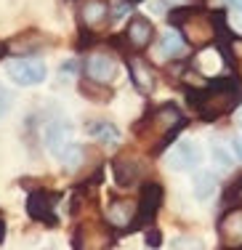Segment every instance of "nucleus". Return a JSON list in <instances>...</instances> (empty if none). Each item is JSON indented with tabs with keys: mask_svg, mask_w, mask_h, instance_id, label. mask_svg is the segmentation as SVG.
Segmentation results:
<instances>
[{
	"mask_svg": "<svg viewBox=\"0 0 242 250\" xmlns=\"http://www.w3.org/2000/svg\"><path fill=\"white\" fill-rule=\"evenodd\" d=\"M160 53H162V56H170V59L181 56V53H184V40H181L179 35H173V32L162 35V40H160Z\"/></svg>",
	"mask_w": 242,
	"mask_h": 250,
	"instance_id": "obj_18",
	"label": "nucleus"
},
{
	"mask_svg": "<svg viewBox=\"0 0 242 250\" xmlns=\"http://www.w3.org/2000/svg\"><path fill=\"white\" fill-rule=\"evenodd\" d=\"M202 163V149L197 141H179L168 154V165L173 170H194Z\"/></svg>",
	"mask_w": 242,
	"mask_h": 250,
	"instance_id": "obj_10",
	"label": "nucleus"
},
{
	"mask_svg": "<svg viewBox=\"0 0 242 250\" xmlns=\"http://www.w3.org/2000/svg\"><path fill=\"white\" fill-rule=\"evenodd\" d=\"M3 53H5V45H3V43H0V59H3Z\"/></svg>",
	"mask_w": 242,
	"mask_h": 250,
	"instance_id": "obj_29",
	"label": "nucleus"
},
{
	"mask_svg": "<svg viewBox=\"0 0 242 250\" xmlns=\"http://www.w3.org/2000/svg\"><path fill=\"white\" fill-rule=\"evenodd\" d=\"M88 133H91L96 141H104V144H117V141H120V130H117L112 123H107V120L88 125Z\"/></svg>",
	"mask_w": 242,
	"mask_h": 250,
	"instance_id": "obj_16",
	"label": "nucleus"
},
{
	"mask_svg": "<svg viewBox=\"0 0 242 250\" xmlns=\"http://www.w3.org/2000/svg\"><path fill=\"white\" fill-rule=\"evenodd\" d=\"M160 205H162V187L157 181H146L144 189H141L139 202H136V224H133V229H139V226H149L152 221H155Z\"/></svg>",
	"mask_w": 242,
	"mask_h": 250,
	"instance_id": "obj_4",
	"label": "nucleus"
},
{
	"mask_svg": "<svg viewBox=\"0 0 242 250\" xmlns=\"http://www.w3.org/2000/svg\"><path fill=\"white\" fill-rule=\"evenodd\" d=\"M45 250H54V248H45Z\"/></svg>",
	"mask_w": 242,
	"mask_h": 250,
	"instance_id": "obj_32",
	"label": "nucleus"
},
{
	"mask_svg": "<svg viewBox=\"0 0 242 250\" xmlns=\"http://www.w3.org/2000/svg\"><path fill=\"white\" fill-rule=\"evenodd\" d=\"M3 240H5V221L0 218V242H3Z\"/></svg>",
	"mask_w": 242,
	"mask_h": 250,
	"instance_id": "obj_28",
	"label": "nucleus"
},
{
	"mask_svg": "<svg viewBox=\"0 0 242 250\" xmlns=\"http://www.w3.org/2000/svg\"><path fill=\"white\" fill-rule=\"evenodd\" d=\"M104 218L112 229H133L136 224V202L133 200H122V197H115L107 202L104 208Z\"/></svg>",
	"mask_w": 242,
	"mask_h": 250,
	"instance_id": "obj_9",
	"label": "nucleus"
},
{
	"mask_svg": "<svg viewBox=\"0 0 242 250\" xmlns=\"http://www.w3.org/2000/svg\"><path fill=\"white\" fill-rule=\"evenodd\" d=\"M56 202H59V194L54 192H45V189H38L27 197V213L32 221H40V224H48V226H56L59 224V216H56Z\"/></svg>",
	"mask_w": 242,
	"mask_h": 250,
	"instance_id": "obj_5",
	"label": "nucleus"
},
{
	"mask_svg": "<svg viewBox=\"0 0 242 250\" xmlns=\"http://www.w3.org/2000/svg\"><path fill=\"white\" fill-rule=\"evenodd\" d=\"M223 59H226V62L242 75V38L229 40V48H223Z\"/></svg>",
	"mask_w": 242,
	"mask_h": 250,
	"instance_id": "obj_20",
	"label": "nucleus"
},
{
	"mask_svg": "<svg viewBox=\"0 0 242 250\" xmlns=\"http://www.w3.org/2000/svg\"><path fill=\"white\" fill-rule=\"evenodd\" d=\"M82 157H85V149H82V146H78V144H72L59 160H61V165H64L67 170H75V168H80Z\"/></svg>",
	"mask_w": 242,
	"mask_h": 250,
	"instance_id": "obj_21",
	"label": "nucleus"
},
{
	"mask_svg": "<svg viewBox=\"0 0 242 250\" xmlns=\"http://www.w3.org/2000/svg\"><path fill=\"white\" fill-rule=\"evenodd\" d=\"M152 40H155V27H152V21L146 19V16H133L125 27V43L131 45L133 51H144L152 45Z\"/></svg>",
	"mask_w": 242,
	"mask_h": 250,
	"instance_id": "obj_12",
	"label": "nucleus"
},
{
	"mask_svg": "<svg viewBox=\"0 0 242 250\" xmlns=\"http://www.w3.org/2000/svg\"><path fill=\"white\" fill-rule=\"evenodd\" d=\"M210 154H213V163H216L221 170H229V168H232V157H229V154L223 152L218 144L213 146V149H210Z\"/></svg>",
	"mask_w": 242,
	"mask_h": 250,
	"instance_id": "obj_22",
	"label": "nucleus"
},
{
	"mask_svg": "<svg viewBox=\"0 0 242 250\" xmlns=\"http://www.w3.org/2000/svg\"><path fill=\"white\" fill-rule=\"evenodd\" d=\"M109 11L107 0H85L80 5V24L85 29H104L109 24Z\"/></svg>",
	"mask_w": 242,
	"mask_h": 250,
	"instance_id": "obj_13",
	"label": "nucleus"
},
{
	"mask_svg": "<svg viewBox=\"0 0 242 250\" xmlns=\"http://www.w3.org/2000/svg\"><path fill=\"white\" fill-rule=\"evenodd\" d=\"M186 101L205 123H213L218 117L229 115L234 106H240L242 91L234 77H213L210 83L186 91Z\"/></svg>",
	"mask_w": 242,
	"mask_h": 250,
	"instance_id": "obj_1",
	"label": "nucleus"
},
{
	"mask_svg": "<svg viewBox=\"0 0 242 250\" xmlns=\"http://www.w3.org/2000/svg\"><path fill=\"white\" fill-rule=\"evenodd\" d=\"M232 146H234V152H237V157L242 160V139H234V144H232Z\"/></svg>",
	"mask_w": 242,
	"mask_h": 250,
	"instance_id": "obj_27",
	"label": "nucleus"
},
{
	"mask_svg": "<svg viewBox=\"0 0 242 250\" xmlns=\"http://www.w3.org/2000/svg\"><path fill=\"white\" fill-rule=\"evenodd\" d=\"M184 123L186 120H184V115H181V109L176 104H162V106H157V109H152L149 117H146V125H149V133L157 139L155 149L168 146L170 139L184 128Z\"/></svg>",
	"mask_w": 242,
	"mask_h": 250,
	"instance_id": "obj_3",
	"label": "nucleus"
},
{
	"mask_svg": "<svg viewBox=\"0 0 242 250\" xmlns=\"http://www.w3.org/2000/svg\"><path fill=\"white\" fill-rule=\"evenodd\" d=\"M168 21L186 35V43L194 45V48H205L208 43L216 40L213 19H210V14H205L200 8H173L168 14Z\"/></svg>",
	"mask_w": 242,
	"mask_h": 250,
	"instance_id": "obj_2",
	"label": "nucleus"
},
{
	"mask_svg": "<svg viewBox=\"0 0 242 250\" xmlns=\"http://www.w3.org/2000/svg\"><path fill=\"white\" fill-rule=\"evenodd\" d=\"M192 192L197 200H210L216 192V176L213 173H197L194 176V184H192Z\"/></svg>",
	"mask_w": 242,
	"mask_h": 250,
	"instance_id": "obj_17",
	"label": "nucleus"
},
{
	"mask_svg": "<svg viewBox=\"0 0 242 250\" xmlns=\"http://www.w3.org/2000/svg\"><path fill=\"white\" fill-rule=\"evenodd\" d=\"M128 3H139V0H128Z\"/></svg>",
	"mask_w": 242,
	"mask_h": 250,
	"instance_id": "obj_31",
	"label": "nucleus"
},
{
	"mask_svg": "<svg viewBox=\"0 0 242 250\" xmlns=\"http://www.w3.org/2000/svg\"><path fill=\"white\" fill-rule=\"evenodd\" d=\"M146 245H149V248H160V231H157V229L146 231Z\"/></svg>",
	"mask_w": 242,
	"mask_h": 250,
	"instance_id": "obj_26",
	"label": "nucleus"
},
{
	"mask_svg": "<svg viewBox=\"0 0 242 250\" xmlns=\"http://www.w3.org/2000/svg\"><path fill=\"white\" fill-rule=\"evenodd\" d=\"M72 125L59 120L54 125H48V130H45V146H48V152L54 154V157H61L64 152L72 146Z\"/></svg>",
	"mask_w": 242,
	"mask_h": 250,
	"instance_id": "obj_14",
	"label": "nucleus"
},
{
	"mask_svg": "<svg viewBox=\"0 0 242 250\" xmlns=\"http://www.w3.org/2000/svg\"><path fill=\"white\" fill-rule=\"evenodd\" d=\"M80 91L85 93V96L91 99V101H109V99H112V91H109L107 85H101V83H91V80H85V83L80 85Z\"/></svg>",
	"mask_w": 242,
	"mask_h": 250,
	"instance_id": "obj_19",
	"label": "nucleus"
},
{
	"mask_svg": "<svg viewBox=\"0 0 242 250\" xmlns=\"http://www.w3.org/2000/svg\"><path fill=\"white\" fill-rule=\"evenodd\" d=\"M226 200L229 202H237V205L242 208V178H240V181H237V187H232V189H229V194H226Z\"/></svg>",
	"mask_w": 242,
	"mask_h": 250,
	"instance_id": "obj_24",
	"label": "nucleus"
},
{
	"mask_svg": "<svg viewBox=\"0 0 242 250\" xmlns=\"http://www.w3.org/2000/svg\"><path fill=\"white\" fill-rule=\"evenodd\" d=\"M8 109H11V93L5 91L3 85H0V117H3Z\"/></svg>",
	"mask_w": 242,
	"mask_h": 250,
	"instance_id": "obj_25",
	"label": "nucleus"
},
{
	"mask_svg": "<svg viewBox=\"0 0 242 250\" xmlns=\"http://www.w3.org/2000/svg\"><path fill=\"white\" fill-rule=\"evenodd\" d=\"M48 69L40 59H14L8 62V77L19 85H38L45 80Z\"/></svg>",
	"mask_w": 242,
	"mask_h": 250,
	"instance_id": "obj_6",
	"label": "nucleus"
},
{
	"mask_svg": "<svg viewBox=\"0 0 242 250\" xmlns=\"http://www.w3.org/2000/svg\"><path fill=\"white\" fill-rule=\"evenodd\" d=\"M170 250H200V242L189 240V237H179V240L170 242Z\"/></svg>",
	"mask_w": 242,
	"mask_h": 250,
	"instance_id": "obj_23",
	"label": "nucleus"
},
{
	"mask_svg": "<svg viewBox=\"0 0 242 250\" xmlns=\"http://www.w3.org/2000/svg\"><path fill=\"white\" fill-rule=\"evenodd\" d=\"M112 170H115V181L120 184V187H133V184L141 178L139 160H136V157H125V154L112 163Z\"/></svg>",
	"mask_w": 242,
	"mask_h": 250,
	"instance_id": "obj_15",
	"label": "nucleus"
},
{
	"mask_svg": "<svg viewBox=\"0 0 242 250\" xmlns=\"http://www.w3.org/2000/svg\"><path fill=\"white\" fill-rule=\"evenodd\" d=\"M232 3H234V5H240V8H242V0H232Z\"/></svg>",
	"mask_w": 242,
	"mask_h": 250,
	"instance_id": "obj_30",
	"label": "nucleus"
},
{
	"mask_svg": "<svg viewBox=\"0 0 242 250\" xmlns=\"http://www.w3.org/2000/svg\"><path fill=\"white\" fill-rule=\"evenodd\" d=\"M218 240L223 250H242V208H232L218 221Z\"/></svg>",
	"mask_w": 242,
	"mask_h": 250,
	"instance_id": "obj_7",
	"label": "nucleus"
},
{
	"mask_svg": "<svg viewBox=\"0 0 242 250\" xmlns=\"http://www.w3.org/2000/svg\"><path fill=\"white\" fill-rule=\"evenodd\" d=\"M128 72H131V83L136 85V91L139 93H152L157 85V75L155 69H152V64L146 62V59L141 56H131L128 59Z\"/></svg>",
	"mask_w": 242,
	"mask_h": 250,
	"instance_id": "obj_11",
	"label": "nucleus"
},
{
	"mask_svg": "<svg viewBox=\"0 0 242 250\" xmlns=\"http://www.w3.org/2000/svg\"><path fill=\"white\" fill-rule=\"evenodd\" d=\"M82 69H85L88 80L101 83V85H107V83H112L117 77V62L109 53H91L85 59V64H82Z\"/></svg>",
	"mask_w": 242,
	"mask_h": 250,
	"instance_id": "obj_8",
	"label": "nucleus"
}]
</instances>
